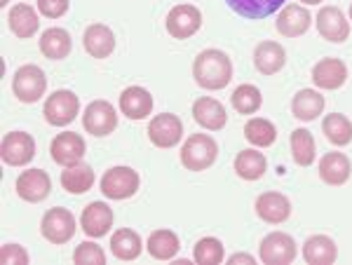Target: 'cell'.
Here are the masks:
<instances>
[{"instance_id":"1","label":"cell","mask_w":352,"mask_h":265,"mask_svg":"<svg viewBox=\"0 0 352 265\" xmlns=\"http://www.w3.org/2000/svg\"><path fill=\"white\" fill-rule=\"evenodd\" d=\"M192 78L200 87L209 89V92H217V89L228 87L232 80V61L230 56L221 49H202L195 56V64H192Z\"/></svg>"},{"instance_id":"2","label":"cell","mask_w":352,"mask_h":265,"mask_svg":"<svg viewBox=\"0 0 352 265\" xmlns=\"http://www.w3.org/2000/svg\"><path fill=\"white\" fill-rule=\"evenodd\" d=\"M219 143L209 134H190L181 148V165L188 172H204L217 162Z\"/></svg>"},{"instance_id":"3","label":"cell","mask_w":352,"mask_h":265,"mask_svg":"<svg viewBox=\"0 0 352 265\" xmlns=\"http://www.w3.org/2000/svg\"><path fill=\"white\" fill-rule=\"evenodd\" d=\"M45 89H47V78H45L41 66L26 64L14 71L12 92L21 104H36L45 94Z\"/></svg>"},{"instance_id":"4","label":"cell","mask_w":352,"mask_h":265,"mask_svg":"<svg viewBox=\"0 0 352 265\" xmlns=\"http://www.w3.org/2000/svg\"><path fill=\"white\" fill-rule=\"evenodd\" d=\"M78 111H80V99L71 92V89H59L52 97H47L43 106V115L50 125L54 127H66L71 125L78 117Z\"/></svg>"},{"instance_id":"5","label":"cell","mask_w":352,"mask_h":265,"mask_svg":"<svg viewBox=\"0 0 352 265\" xmlns=\"http://www.w3.org/2000/svg\"><path fill=\"white\" fill-rule=\"evenodd\" d=\"M41 233L50 244L61 246V244H66V242H71L73 235H76V218H73V214L64 209V207H54V209H50L43 216Z\"/></svg>"},{"instance_id":"6","label":"cell","mask_w":352,"mask_h":265,"mask_svg":"<svg viewBox=\"0 0 352 265\" xmlns=\"http://www.w3.org/2000/svg\"><path fill=\"white\" fill-rule=\"evenodd\" d=\"M139 174L132 167H113L101 176V193L109 200H127L139 190Z\"/></svg>"},{"instance_id":"7","label":"cell","mask_w":352,"mask_h":265,"mask_svg":"<svg viewBox=\"0 0 352 265\" xmlns=\"http://www.w3.org/2000/svg\"><path fill=\"white\" fill-rule=\"evenodd\" d=\"M82 127H85V132H89L92 137H109L118 127V111L113 108L109 101L96 99L85 108Z\"/></svg>"},{"instance_id":"8","label":"cell","mask_w":352,"mask_h":265,"mask_svg":"<svg viewBox=\"0 0 352 265\" xmlns=\"http://www.w3.org/2000/svg\"><path fill=\"white\" fill-rule=\"evenodd\" d=\"M202 28V12L195 5H174L167 14V33L176 41H186V38L195 36Z\"/></svg>"},{"instance_id":"9","label":"cell","mask_w":352,"mask_h":265,"mask_svg":"<svg viewBox=\"0 0 352 265\" xmlns=\"http://www.w3.org/2000/svg\"><path fill=\"white\" fill-rule=\"evenodd\" d=\"M0 155L3 162L10 167H24L36 157V141L26 132H10L3 137L0 146Z\"/></svg>"},{"instance_id":"10","label":"cell","mask_w":352,"mask_h":265,"mask_svg":"<svg viewBox=\"0 0 352 265\" xmlns=\"http://www.w3.org/2000/svg\"><path fill=\"white\" fill-rule=\"evenodd\" d=\"M258 253L265 265H289L296 261V242L287 233H270L261 242Z\"/></svg>"},{"instance_id":"11","label":"cell","mask_w":352,"mask_h":265,"mask_svg":"<svg viewBox=\"0 0 352 265\" xmlns=\"http://www.w3.org/2000/svg\"><path fill=\"white\" fill-rule=\"evenodd\" d=\"M148 139L157 148H174L184 139V122L174 113H162L148 122Z\"/></svg>"},{"instance_id":"12","label":"cell","mask_w":352,"mask_h":265,"mask_svg":"<svg viewBox=\"0 0 352 265\" xmlns=\"http://www.w3.org/2000/svg\"><path fill=\"white\" fill-rule=\"evenodd\" d=\"M14 188H16V195L24 202L38 205V202H43L45 197L50 195V190H52V178H50V174L43 172V169H26V172H21L19 176H16Z\"/></svg>"},{"instance_id":"13","label":"cell","mask_w":352,"mask_h":265,"mask_svg":"<svg viewBox=\"0 0 352 265\" xmlns=\"http://www.w3.org/2000/svg\"><path fill=\"white\" fill-rule=\"evenodd\" d=\"M50 153H52V160L61 167H71L82 162L85 153H87V146H85V139L76 132H61L56 134L52 146H50Z\"/></svg>"},{"instance_id":"14","label":"cell","mask_w":352,"mask_h":265,"mask_svg":"<svg viewBox=\"0 0 352 265\" xmlns=\"http://www.w3.org/2000/svg\"><path fill=\"white\" fill-rule=\"evenodd\" d=\"M317 31H320V36L324 38L329 43H345L350 36V21L345 19V14L340 12L338 8H331V5H327V8H322L320 12H317Z\"/></svg>"},{"instance_id":"15","label":"cell","mask_w":352,"mask_h":265,"mask_svg":"<svg viewBox=\"0 0 352 265\" xmlns=\"http://www.w3.org/2000/svg\"><path fill=\"white\" fill-rule=\"evenodd\" d=\"M113 225V209L106 202H92L82 209L80 228L87 238H104Z\"/></svg>"},{"instance_id":"16","label":"cell","mask_w":352,"mask_h":265,"mask_svg":"<svg viewBox=\"0 0 352 265\" xmlns=\"http://www.w3.org/2000/svg\"><path fill=\"white\" fill-rule=\"evenodd\" d=\"M312 80L320 89H338L348 80V66L336 56H327L320 59L312 69Z\"/></svg>"},{"instance_id":"17","label":"cell","mask_w":352,"mask_h":265,"mask_svg":"<svg viewBox=\"0 0 352 265\" xmlns=\"http://www.w3.org/2000/svg\"><path fill=\"white\" fill-rule=\"evenodd\" d=\"M312 24V14L303 5H287L280 14H277V31L285 38H298L303 33H308V28Z\"/></svg>"},{"instance_id":"18","label":"cell","mask_w":352,"mask_h":265,"mask_svg":"<svg viewBox=\"0 0 352 265\" xmlns=\"http://www.w3.org/2000/svg\"><path fill=\"white\" fill-rule=\"evenodd\" d=\"M256 214L261 221H265L270 225L285 223L287 218L292 216V202L282 193H263V195H258V200H256Z\"/></svg>"},{"instance_id":"19","label":"cell","mask_w":352,"mask_h":265,"mask_svg":"<svg viewBox=\"0 0 352 265\" xmlns=\"http://www.w3.org/2000/svg\"><path fill=\"white\" fill-rule=\"evenodd\" d=\"M285 64H287V52L280 43L265 41L258 43L256 49H254V66L263 76H275V73L285 69Z\"/></svg>"},{"instance_id":"20","label":"cell","mask_w":352,"mask_h":265,"mask_svg":"<svg viewBox=\"0 0 352 265\" xmlns=\"http://www.w3.org/2000/svg\"><path fill=\"white\" fill-rule=\"evenodd\" d=\"M82 45L89 56H94V59H106V56L113 54V49H116V33L106 24H92L85 28Z\"/></svg>"},{"instance_id":"21","label":"cell","mask_w":352,"mask_h":265,"mask_svg":"<svg viewBox=\"0 0 352 265\" xmlns=\"http://www.w3.org/2000/svg\"><path fill=\"white\" fill-rule=\"evenodd\" d=\"M192 117L195 122L209 132H219V129L226 127L228 122V115H226V108L219 104L217 99H209V97H200L192 104Z\"/></svg>"},{"instance_id":"22","label":"cell","mask_w":352,"mask_h":265,"mask_svg":"<svg viewBox=\"0 0 352 265\" xmlns=\"http://www.w3.org/2000/svg\"><path fill=\"white\" fill-rule=\"evenodd\" d=\"M120 111L129 120H144L153 111V94L144 87H127L120 94Z\"/></svg>"},{"instance_id":"23","label":"cell","mask_w":352,"mask_h":265,"mask_svg":"<svg viewBox=\"0 0 352 265\" xmlns=\"http://www.w3.org/2000/svg\"><path fill=\"white\" fill-rule=\"evenodd\" d=\"M303 258L308 265H331L338 258V246L327 235H312L303 244Z\"/></svg>"},{"instance_id":"24","label":"cell","mask_w":352,"mask_h":265,"mask_svg":"<svg viewBox=\"0 0 352 265\" xmlns=\"http://www.w3.org/2000/svg\"><path fill=\"white\" fill-rule=\"evenodd\" d=\"M8 21H10V31L14 33L16 38L26 41V38H33L41 28V19H38V12L31 8V5H14L8 14Z\"/></svg>"},{"instance_id":"25","label":"cell","mask_w":352,"mask_h":265,"mask_svg":"<svg viewBox=\"0 0 352 265\" xmlns=\"http://www.w3.org/2000/svg\"><path fill=\"white\" fill-rule=\"evenodd\" d=\"M352 174V165L348 155L343 153H327L320 160V178L329 185H343L348 183Z\"/></svg>"},{"instance_id":"26","label":"cell","mask_w":352,"mask_h":265,"mask_svg":"<svg viewBox=\"0 0 352 265\" xmlns=\"http://www.w3.org/2000/svg\"><path fill=\"white\" fill-rule=\"evenodd\" d=\"M324 111V97L315 89H300L292 99V113L300 122H312Z\"/></svg>"},{"instance_id":"27","label":"cell","mask_w":352,"mask_h":265,"mask_svg":"<svg viewBox=\"0 0 352 265\" xmlns=\"http://www.w3.org/2000/svg\"><path fill=\"white\" fill-rule=\"evenodd\" d=\"M111 251L118 261H136L144 251V242H141L139 233L129 228L116 230L111 238Z\"/></svg>"},{"instance_id":"28","label":"cell","mask_w":352,"mask_h":265,"mask_svg":"<svg viewBox=\"0 0 352 265\" xmlns=\"http://www.w3.org/2000/svg\"><path fill=\"white\" fill-rule=\"evenodd\" d=\"M146 249L155 261H172L181 249V242L172 230H153L148 235V242H146Z\"/></svg>"},{"instance_id":"29","label":"cell","mask_w":352,"mask_h":265,"mask_svg":"<svg viewBox=\"0 0 352 265\" xmlns=\"http://www.w3.org/2000/svg\"><path fill=\"white\" fill-rule=\"evenodd\" d=\"M71 47H73V43L66 28L54 26V28H47L41 36V52L47 56V59H54V61L66 59V56L71 54Z\"/></svg>"},{"instance_id":"30","label":"cell","mask_w":352,"mask_h":265,"mask_svg":"<svg viewBox=\"0 0 352 265\" xmlns=\"http://www.w3.org/2000/svg\"><path fill=\"white\" fill-rule=\"evenodd\" d=\"M226 3L232 12L244 19H265V16L275 14L277 8H282L287 0H226Z\"/></svg>"},{"instance_id":"31","label":"cell","mask_w":352,"mask_h":265,"mask_svg":"<svg viewBox=\"0 0 352 265\" xmlns=\"http://www.w3.org/2000/svg\"><path fill=\"white\" fill-rule=\"evenodd\" d=\"M232 165H235L237 176L244 178V181H258V178H263L265 169H268L265 155H263V153H258V150H254V148L240 150Z\"/></svg>"},{"instance_id":"32","label":"cell","mask_w":352,"mask_h":265,"mask_svg":"<svg viewBox=\"0 0 352 265\" xmlns=\"http://www.w3.org/2000/svg\"><path fill=\"white\" fill-rule=\"evenodd\" d=\"M61 185H64L66 193H73V195H82L87 193L89 188L94 185V169L89 165H71L61 172Z\"/></svg>"},{"instance_id":"33","label":"cell","mask_w":352,"mask_h":265,"mask_svg":"<svg viewBox=\"0 0 352 265\" xmlns=\"http://www.w3.org/2000/svg\"><path fill=\"white\" fill-rule=\"evenodd\" d=\"M322 132H324V137L331 141L333 146H340V148L352 143V122L343 113H331V115H327L324 122H322Z\"/></svg>"},{"instance_id":"34","label":"cell","mask_w":352,"mask_h":265,"mask_svg":"<svg viewBox=\"0 0 352 265\" xmlns=\"http://www.w3.org/2000/svg\"><path fill=\"white\" fill-rule=\"evenodd\" d=\"M244 139L252 146H256V148H268V146L275 143L277 129L270 120H265V117H252V120L244 125Z\"/></svg>"},{"instance_id":"35","label":"cell","mask_w":352,"mask_h":265,"mask_svg":"<svg viewBox=\"0 0 352 265\" xmlns=\"http://www.w3.org/2000/svg\"><path fill=\"white\" fill-rule=\"evenodd\" d=\"M289 143H292V157L298 167H310L315 162V137L308 129H294Z\"/></svg>"},{"instance_id":"36","label":"cell","mask_w":352,"mask_h":265,"mask_svg":"<svg viewBox=\"0 0 352 265\" xmlns=\"http://www.w3.org/2000/svg\"><path fill=\"white\" fill-rule=\"evenodd\" d=\"M230 104H232V108L237 113H242V115H254V113L261 108V104H263V97H261L258 87H254V84H240V87L232 92Z\"/></svg>"},{"instance_id":"37","label":"cell","mask_w":352,"mask_h":265,"mask_svg":"<svg viewBox=\"0 0 352 265\" xmlns=\"http://www.w3.org/2000/svg\"><path fill=\"white\" fill-rule=\"evenodd\" d=\"M192 258L200 265H219L223 261V244L217 238H202L192 249Z\"/></svg>"},{"instance_id":"38","label":"cell","mask_w":352,"mask_h":265,"mask_svg":"<svg viewBox=\"0 0 352 265\" xmlns=\"http://www.w3.org/2000/svg\"><path fill=\"white\" fill-rule=\"evenodd\" d=\"M73 263L76 265H104L106 253L99 244H94V242H82V244H78L76 251H73Z\"/></svg>"},{"instance_id":"39","label":"cell","mask_w":352,"mask_h":265,"mask_svg":"<svg viewBox=\"0 0 352 265\" xmlns=\"http://www.w3.org/2000/svg\"><path fill=\"white\" fill-rule=\"evenodd\" d=\"M0 261H3V265H26L28 253L21 244H3V249H0Z\"/></svg>"},{"instance_id":"40","label":"cell","mask_w":352,"mask_h":265,"mask_svg":"<svg viewBox=\"0 0 352 265\" xmlns=\"http://www.w3.org/2000/svg\"><path fill=\"white\" fill-rule=\"evenodd\" d=\"M68 0H38V12L47 19H59L68 12Z\"/></svg>"},{"instance_id":"41","label":"cell","mask_w":352,"mask_h":265,"mask_svg":"<svg viewBox=\"0 0 352 265\" xmlns=\"http://www.w3.org/2000/svg\"><path fill=\"white\" fill-rule=\"evenodd\" d=\"M228 263H230V265H237V263H249V265H254V263H256V258L249 256V253H232V256L228 258Z\"/></svg>"},{"instance_id":"42","label":"cell","mask_w":352,"mask_h":265,"mask_svg":"<svg viewBox=\"0 0 352 265\" xmlns=\"http://www.w3.org/2000/svg\"><path fill=\"white\" fill-rule=\"evenodd\" d=\"M300 3H305V5H317V3H322V0H300Z\"/></svg>"},{"instance_id":"43","label":"cell","mask_w":352,"mask_h":265,"mask_svg":"<svg viewBox=\"0 0 352 265\" xmlns=\"http://www.w3.org/2000/svg\"><path fill=\"white\" fill-rule=\"evenodd\" d=\"M10 3V0H3V3H0V5H3V8H5V5H8Z\"/></svg>"},{"instance_id":"44","label":"cell","mask_w":352,"mask_h":265,"mask_svg":"<svg viewBox=\"0 0 352 265\" xmlns=\"http://www.w3.org/2000/svg\"><path fill=\"white\" fill-rule=\"evenodd\" d=\"M350 19H352V5H350Z\"/></svg>"}]
</instances>
